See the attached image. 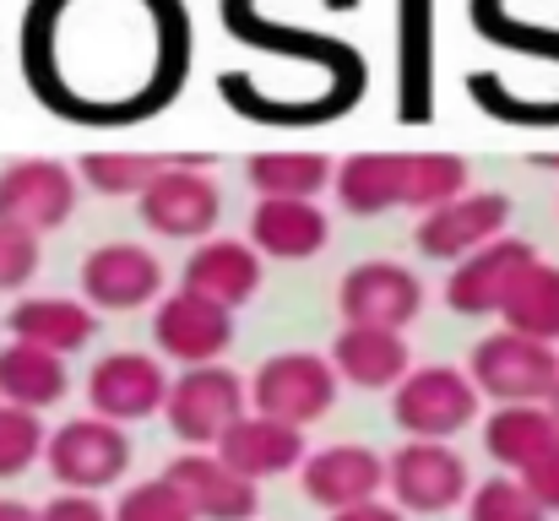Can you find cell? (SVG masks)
<instances>
[{
    "mask_svg": "<svg viewBox=\"0 0 559 521\" xmlns=\"http://www.w3.org/2000/svg\"><path fill=\"white\" fill-rule=\"evenodd\" d=\"M261 277H266V261L250 250V239H228V234H212L201 245H190L186 272H180V288L217 305V310H239L261 294Z\"/></svg>",
    "mask_w": 559,
    "mask_h": 521,
    "instance_id": "obj_16",
    "label": "cell"
},
{
    "mask_svg": "<svg viewBox=\"0 0 559 521\" xmlns=\"http://www.w3.org/2000/svg\"><path fill=\"white\" fill-rule=\"evenodd\" d=\"M22 60L33 93L66 120H147L190 71V11L186 0H33Z\"/></svg>",
    "mask_w": 559,
    "mask_h": 521,
    "instance_id": "obj_1",
    "label": "cell"
},
{
    "mask_svg": "<svg viewBox=\"0 0 559 521\" xmlns=\"http://www.w3.org/2000/svg\"><path fill=\"white\" fill-rule=\"evenodd\" d=\"M332 369L343 386L359 391H391L407 369H413V347L402 332H380V327H343L332 338Z\"/></svg>",
    "mask_w": 559,
    "mask_h": 521,
    "instance_id": "obj_22",
    "label": "cell"
},
{
    "mask_svg": "<svg viewBox=\"0 0 559 521\" xmlns=\"http://www.w3.org/2000/svg\"><path fill=\"white\" fill-rule=\"evenodd\" d=\"M337 396H343V380H337L332 358L326 353H310V347L272 353L250 375V413L277 418V424H294V429L326 418L337 407Z\"/></svg>",
    "mask_w": 559,
    "mask_h": 521,
    "instance_id": "obj_2",
    "label": "cell"
},
{
    "mask_svg": "<svg viewBox=\"0 0 559 521\" xmlns=\"http://www.w3.org/2000/svg\"><path fill=\"white\" fill-rule=\"evenodd\" d=\"M538 261V245L522 239V234H500L495 245L462 256L451 272H445V305L456 316H500L511 283Z\"/></svg>",
    "mask_w": 559,
    "mask_h": 521,
    "instance_id": "obj_14",
    "label": "cell"
},
{
    "mask_svg": "<svg viewBox=\"0 0 559 521\" xmlns=\"http://www.w3.org/2000/svg\"><path fill=\"white\" fill-rule=\"evenodd\" d=\"M164 299V261L136 239H109L82 256V305L131 316Z\"/></svg>",
    "mask_w": 559,
    "mask_h": 521,
    "instance_id": "obj_13",
    "label": "cell"
},
{
    "mask_svg": "<svg viewBox=\"0 0 559 521\" xmlns=\"http://www.w3.org/2000/svg\"><path fill=\"white\" fill-rule=\"evenodd\" d=\"M544 407H549V418H555V429H559V386H555V396H549Z\"/></svg>",
    "mask_w": 559,
    "mask_h": 521,
    "instance_id": "obj_37",
    "label": "cell"
},
{
    "mask_svg": "<svg viewBox=\"0 0 559 521\" xmlns=\"http://www.w3.org/2000/svg\"><path fill=\"white\" fill-rule=\"evenodd\" d=\"M478 386L456 364H418L391 386V418L407 440H456L478 418Z\"/></svg>",
    "mask_w": 559,
    "mask_h": 521,
    "instance_id": "obj_3",
    "label": "cell"
},
{
    "mask_svg": "<svg viewBox=\"0 0 559 521\" xmlns=\"http://www.w3.org/2000/svg\"><path fill=\"white\" fill-rule=\"evenodd\" d=\"M332 190L348 217H380L391 206H407V153H348L332 174Z\"/></svg>",
    "mask_w": 559,
    "mask_h": 521,
    "instance_id": "obj_23",
    "label": "cell"
},
{
    "mask_svg": "<svg viewBox=\"0 0 559 521\" xmlns=\"http://www.w3.org/2000/svg\"><path fill=\"white\" fill-rule=\"evenodd\" d=\"M5 332L11 343L44 347L55 358L76 353L98 338V310L82 305V299H66V294H27L5 310Z\"/></svg>",
    "mask_w": 559,
    "mask_h": 521,
    "instance_id": "obj_20",
    "label": "cell"
},
{
    "mask_svg": "<svg viewBox=\"0 0 559 521\" xmlns=\"http://www.w3.org/2000/svg\"><path fill=\"white\" fill-rule=\"evenodd\" d=\"M169 369L158 353H142V347H115L104 353L93 369H87V407L93 418H109V424H136V418H153L164 413L169 402Z\"/></svg>",
    "mask_w": 559,
    "mask_h": 521,
    "instance_id": "obj_11",
    "label": "cell"
},
{
    "mask_svg": "<svg viewBox=\"0 0 559 521\" xmlns=\"http://www.w3.org/2000/svg\"><path fill=\"white\" fill-rule=\"evenodd\" d=\"M332 521H407L396 506H385V500H370V506H354V511H337Z\"/></svg>",
    "mask_w": 559,
    "mask_h": 521,
    "instance_id": "obj_35",
    "label": "cell"
},
{
    "mask_svg": "<svg viewBox=\"0 0 559 521\" xmlns=\"http://www.w3.org/2000/svg\"><path fill=\"white\" fill-rule=\"evenodd\" d=\"M0 521H33V506H22V500H0Z\"/></svg>",
    "mask_w": 559,
    "mask_h": 521,
    "instance_id": "obj_36",
    "label": "cell"
},
{
    "mask_svg": "<svg viewBox=\"0 0 559 521\" xmlns=\"http://www.w3.org/2000/svg\"><path fill=\"white\" fill-rule=\"evenodd\" d=\"M109 521H195V517L186 511V500L169 489V478L158 473V478L131 484V489L120 495V506L109 511Z\"/></svg>",
    "mask_w": 559,
    "mask_h": 521,
    "instance_id": "obj_31",
    "label": "cell"
},
{
    "mask_svg": "<svg viewBox=\"0 0 559 521\" xmlns=\"http://www.w3.org/2000/svg\"><path fill=\"white\" fill-rule=\"evenodd\" d=\"M299 484H305V495L326 517H337V511H354V506L380 500V489H385V457L370 451V446H359V440H337V446H321V451H310L299 462Z\"/></svg>",
    "mask_w": 559,
    "mask_h": 521,
    "instance_id": "obj_15",
    "label": "cell"
},
{
    "mask_svg": "<svg viewBox=\"0 0 559 521\" xmlns=\"http://www.w3.org/2000/svg\"><path fill=\"white\" fill-rule=\"evenodd\" d=\"M500 234H511V196L506 190H478L467 185L462 196H451L435 212H418L413 223V245L424 261H462L484 245H495Z\"/></svg>",
    "mask_w": 559,
    "mask_h": 521,
    "instance_id": "obj_9",
    "label": "cell"
},
{
    "mask_svg": "<svg viewBox=\"0 0 559 521\" xmlns=\"http://www.w3.org/2000/svg\"><path fill=\"white\" fill-rule=\"evenodd\" d=\"M76 212V169L66 158H11L0 164V223L27 234H55Z\"/></svg>",
    "mask_w": 559,
    "mask_h": 521,
    "instance_id": "obj_12",
    "label": "cell"
},
{
    "mask_svg": "<svg viewBox=\"0 0 559 521\" xmlns=\"http://www.w3.org/2000/svg\"><path fill=\"white\" fill-rule=\"evenodd\" d=\"M332 239V217L321 201H255L250 206V250L272 261H310Z\"/></svg>",
    "mask_w": 559,
    "mask_h": 521,
    "instance_id": "obj_21",
    "label": "cell"
},
{
    "mask_svg": "<svg viewBox=\"0 0 559 521\" xmlns=\"http://www.w3.org/2000/svg\"><path fill=\"white\" fill-rule=\"evenodd\" d=\"M175 164V153H136V147H93L76 158V179L98 196H142L158 174Z\"/></svg>",
    "mask_w": 559,
    "mask_h": 521,
    "instance_id": "obj_28",
    "label": "cell"
},
{
    "mask_svg": "<svg viewBox=\"0 0 559 521\" xmlns=\"http://www.w3.org/2000/svg\"><path fill=\"white\" fill-rule=\"evenodd\" d=\"M164 478L195 521H255V511H261V484L223 467L217 451H180L164 467Z\"/></svg>",
    "mask_w": 559,
    "mask_h": 521,
    "instance_id": "obj_17",
    "label": "cell"
},
{
    "mask_svg": "<svg viewBox=\"0 0 559 521\" xmlns=\"http://www.w3.org/2000/svg\"><path fill=\"white\" fill-rule=\"evenodd\" d=\"M473 467L451 440H402L385 457V489L402 517H440L473 495Z\"/></svg>",
    "mask_w": 559,
    "mask_h": 521,
    "instance_id": "obj_6",
    "label": "cell"
},
{
    "mask_svg": "<svg viewBox=\"0 0 559 521\" xmlns=\"http://www.w3.org/2000/svg\"><path fill=\"white\" fill-rule=\"evenodd\" d=\"M337 174L332 153L316 147H261L245 158V179L261 201H316Z\"/></svg>",
    "mask_w": 559,
    "mask_h": 521,
    "instance_id": "obj_24",
    "label": "cell"
},
{
    "mask_svg": "<svg viewBox=\"0 0 559 521\" xmlns=\"http://www.w3.org/2000/svg\"><path fill=\"white\" fill-rule=\"evenodd\" d=\"M522 489H527V495H533L549 517L559 511V440L544 451V457H538V462H533V467H527V473H522Z\"/></svg>",
    "mask_w": 559,
    "mask_h": 521,
    "instance_id": "obj_33",
    "label": "cell"
},
{
    "mask_svg": "<svg viewBox=\"0 0 559 521\" xmlns=\"http://www.w3.org/2000/svg\"><path fill=\"white\" fill-rule=\"evenodd\" d=\"M467 380L478 386V396H495L500 407H522V402H549L559 386V347L533 343L522 332H489L467 353Z\"/></svg>",
    "mask_w": 559,
    "mask_h": 521,
    "instance_id": "obj_8",
    "label": "cell"
},
{
    "mask_svg": "<svg viewBox=\"0 0 559 521\" xmlns=\"http://www.w3.org/2000/svg\"><path fill=\"white\" fill-rule=\"evenodd\" d=\"M44 267V250H38V234L16 228V223H0V294H16L38 277Z\"/></svg>",
    "mask_w": 559,
    "mask_h": 521,
    "instance_id": "obj_32",
    "label": "cell"
},
{
    "mask_svg": "<svg viewBox=\"0 0 559 521\" xmlns=\"http://www.w3.org/2000/svg\"><path fill=\"white\" fill-rule=\"evenodd\" d=\"M66 391H71V369H66V358H55V353L27 347V343L0 347V402H5V407L44 413V407H55Z\"/></svg>",
    "mask_w": 559,
    "mask_h": 521,
    "instance_id": "obj_26",
    "label": "cell"
},
{
    "mask_svg": "<svg viewBox=\"0 0 559 521\" xmlns=\"http://www.w3.org/2000/svg\"><path fill=\"white\" fill-rule=\"evenodd\" d=\"M136 212L164 239H195V245L212 239V228L223 217V190L212 179V153H175V164L136 196Z\"/></svg>",
    "mask_w": 559,
    "mask_h": 521,
    "instance_id": "obj_7",
    "label": "cell"
},
{
    "mask_svg": "<svg viewBox=\"0 0 559 521\" xmlns=\"http://www.w3.org/2000/svg\"><path fill=\"white\" fill-rule=\"evenodd\" d=\"M500 321H506V332H522V338H533V343L559 347V267L555 261L538 256V261L511 283V294H506V305H500Z\"/></svg>",
    "mask_w": 559,
    "mask_h": 521,
    "instance_id": "obj_27",
    "label": "cell"
},
{
    "mask_svg": "<svg viewBox=\"0 0 559 521\" xmlns=\"http://www.w3.org/2000/svg\"><path fill=\"white\" fill-rule=\"evenodd\" d=\"M212 451H217L223 467H234V473L250 478V484H261V478H283V473H294V467L310 457L305 429L277 424V418H261V413H245V418H239Z\"/></svg>",
    "mask_w": 559,
    "mask_h": 521,
    "instance_id": "obj_19",
    "label": "cell"
},
{
    "mask_svg": "<svg viewBox=\"0 0 559 521\" xmlns=\"http://www.w3.org/2000/svg\"><path fill=\"white\" fill-rule=\"evenodd\" d=\"M467 521H549V511L522 489V478H478L467 495Z\"/></svg>",
    "mask_w": 559,
    "mask_h": 521,
    "instance_id": "obj_29",
    "label": "cell"
},
{
    "mask_svg": "<svg viewBox=\"0 0 559 521\" xmlns=\"http://www.w3.org/2000/svg\"><path fill=\"white\" fill-rule=\"evenodd\" d=\"M337 316H343V327L402 332L424 316V277L407 261H391V256L359 261L337 283Z\"/></svg>",
    "mask_w": 559,
    "mask_h": 521,
    "instance_id": "obj_10",
    "label": "cell"
},
{
    "mask_svg": "<svg viewBox=\"0 0 559 521\" xmlns=\"http://www.w3.org/2000/svg\"><path fill=\"white\" fill-rule=\"evenodd\" d=\"M559 440L555 418H549V407L544 402H522V407H495L489 418H484V451L495 457V467L500 473H527L549 446Z\"/></svg>",
    "mask_w": 559,
    "mask_h": 521,
    "instance_id": "obj_25",
    "label": "cell"
},
{
    "mask_svg": "<svg viewBox=\"0 0 559 521\" xmlns=\"http://www.w3.org/2000/svg\"><path fill=\"white\" fill-rule=\"evenodd\" d=\"M44 440H49V429L38 413L0 402V478H22L44 457Z\"/></svg>",
    "mask_w": 559,
    "mask_h": 521,
    "instance_id": "obj_30",
    "label": "cell"
},
{
    "mask_svg": "<svg viewBox=\"0 0 559 521\" xmlns=\"http://www.w3.org/2000/svg\"><path fill=\"white\" fill-rule=\"evenodd\" d=\"M131 457H136L131 435L120 424H109V418H93V413L66 418L44 440V467H49V478L66 495H104V489H115L131 473Z\"/></svg>",
    "mask_w": 559,
    "mask_h": 521,
    "instance_id": "obj_4",
    "label": "cell"
},
{
    "mask_svg": "<svg viewBox=\"0 0 559 521\" xmlns=\"http://www.w3.org/2000/svg\"><path fill=\"white\" fill-rule=\"evenodd\" d=\"M33 521H109V511H104V500L98 495H55V500H44L38 511H33Z\"/></svg>",
    "mask_w": 559,
    "mask_h": 521,
    "instance_id": "obj_34",
    "label": "cell"
},
{
    "mask_svg": "<svg viewBox=\"0 0 559 521\" xmlns=\"http://www.w3.org/2000/svg\"><path fill=\"white\" fill-rule=\"evenodd\" d=\"M153 343H158V358H175V364H223V353L234 343V316L195 299L186 288L164 294L158 310H153Z\"/></svg>",
    "mask_w": 559,
    "mask_h": 521,
    "instance_id": "obj_18",
    "label": "cell"
},
{
    "mask_svg": "<svg viewBox=\"0 0 559 521\" xmlns=\"http://www.w3.org/2000/svg\"><path fill=\"white\" fill-rule=\"evenodd\" d=\"M245 413H250V380L228 364H195L169 380L164 418L175 440H186L190 451H212Z\"/></svg>",
    "mask_w": 559,
    "mask_h": 521,
    "instance_id": "obj_5",
    "label": "cell"
}]
</instances>
